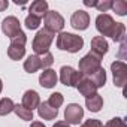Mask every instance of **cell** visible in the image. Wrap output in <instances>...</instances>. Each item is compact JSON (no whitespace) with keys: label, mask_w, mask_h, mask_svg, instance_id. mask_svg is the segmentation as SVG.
<instances>
[{"label":"cell","mask_w":127,"mask_h":127,"mask_svg":"<svg viewBox=\"0 0 127 127\" xmlns=\"http://www.w3.org/2000/svg\"><path fill=\"white\" fill-rule=\"evenodd\" d=\"M124 37H126V26L123 23H117L114 34H112V39L115 42H124Z\"/></svg>","instance_id":"obj_24"},{"label":"cell","mask_w":127,"mask_h":127,"mask_svg":"<svg viewBox=\"0 0 127 127\" xmlns=\"http://www.w3.org/2000/svg\"><path fill=\"white\" fill-rule=\"evenodd\" d=\"M63 102H64V97H63L61 93H52V94L49 96V99L46 100V103H48L51 108H54V109H58V108L63 105Z\"/></svg>","instance_id":"obj_23"},{"label":"cell","mask_w":127,"mask_h":127,"mask_svg":"<svg viewBox=\"0 0 127 127\" xmlns=\"http://www.w3.org/2000/svg\"><path fill=\"white\" fill-rule=\"evenodd\" d=\"M102 67V58L93 52H88L87 55H84L79 60V72L84 76H90L93 75L96 70H99Z\"/></svg>","instance_id":"obj_4"},{"label":"cell","mask_w":127,"mask_h":127,"mask_svg":"<svg viewBox=\"0 0 127 127\" xmlns=\"http://www.w3.org/2000/svg\"><path fill=\"white\" fill-rule=\"evenodd\" d=\"M108 49H109V43H108V40L105 39V37H102V36H94L93 39H91V51L90 52H93V54H96V55H99L100 58L108 52Z\"/></svg>","instance_id":"obj_13"},{"label":"cell","mask_w":127,"mask_h":127,"mask_svg":"<svg viewBox=\"0 0 127 127\" xmlns=\"http://www.w3.org/2000/svg\"><path fill=\"white\" fill-rule=\"evenodd\" d=\"M84 117V109L78 103H70L64 109V120L67 124H79Z\"/></svg>","instance_id":"obj_9"},{"label":"cell","mask_w":127,"mask_h":127,"mask_svg":"<svg viewBox=\"0 0 127 127\" xmlns=\"http://www.w3.org/2000/svg\"><path fill=\"white\" fill-rule=\"evenodd\" d=\"M24 24H26V27L29 30H37L39 26H40V20L33 17V15H27L26 20H24Z\"/></svg>","instance_id":"obj_26"},{"label":"cell","mask_w":127,"mask_h":127,"mask_svg":"<svg viewBox=\"0 0 127 127\" xmlns=\"http://www.w3.org/2000/svg\"><path fill=\"white\" fill-rule=\"evenodd\" d=\"M2 90H3V82H2V79H0V93H2Z\"/></svg>","instance_id":"obj_35"},{"label":"cell","mask_w":127,"mask_h":127,"mask_svg":"<svg viewBox=\"0 0 127 127\" xmlns=\"http://www.w3.org/2000/svg\"><path fill=\"white\" fill-rule=\"evenodd\" d=\"M52 127H70V124H67L66 121H57Z\"/></svg>","instance_id":"obj_32"},{"label":"cell","mask_w":127,"mask_h":127,"mask_svg":"<svg viewBox=\"0 0 127 127\" xmlns=\"http://www.w3.org/2000/svg\"><path fill=\"white\" fill-rule=\"evenodd\" d=\"M14 112L17 114V117H18L20 120H24V121H32V120H33V111L24 108L23 105H15Z\"/></svg>","instance_id":"obj_22"},{"label":"cell","mask_w":127,"mask_h":127,"mask_svg":"<svg viewBox=\"0 0 127 127\" xmlns=\"http://www.w3.org/2000/svg\"><path fill=\"white\" fill-rule=\"evenodd\" d=\"M84 78V75L78 70H75L72 66H63L60 69V81L66 87H78L79 81Z\"/></svg>","instance_id":"obj_5"},{"label":"cell","mask_w":127,"mask_h":127,"mask_svg":"<svg viewBox=\"0 0 127 127\" xmlns=\"http://www.w3.org/2000/svg\"><path fill=\"white\" fill-rule=\"evenodd\" d=\"M39 69H42V64H40V57L39 55H29L27 60L24 61V70L29 72V73H34L37 72Z\"/></svg>","instance_id":"obj_19"},{"label":"cell","mask_w":127,"mask_h":127,"mask_svg":"<svg viewBox=\"0 0 127 127\" xmlns=\"http://www.w3.org/2000/svg\"><path fill=\"white\" fill-rule=\"evenodd\" d=\"M112 76H114V85L123 88L127 82V66L124 61H114L111 64Z\"/></svg>","instance_id":"obj_8"},{"label":"cell","mask_w":127,"mask_h":127,"mask_svg":"<svg viewBox=\"0 0 127 127\" xmlns=\"http://www.w3.org/2000/svg\"><path fill=\"white\" fill-rule=\"evenodd\" d=\"M81 127H103V123L100 120H96V118H90L87 120Z\"/></svg>","instance_id":"obj_30"},{"label":"cell","mask_w":127,"mask_h":127,"mask_svg":"<svg viewBox=\"0 0 127 127\" xmlns=\"http://www.w3.org/2000/svg\"><path fill=\"white\" fill-rule=\"evenodd\" d=\"M29 15H33L36 18H43L45 14L48 12V2L45 0H34V2L30 5V9H29Z\"/></svg>","instance_id":"obj_15"},{"label":"cell","mask_w":127,"mask_h":127,"mask_svg":"<svg viewBox=\"0 0 127 127\" xmlns=\"http://www.w3.org/2000/svg\"><path fill=\"white\" fill-rule=\"evenodd\" d=\"M84 46V39L82 36L67 33V32H60L57 36V48L61 51H67V52H79Z\"/></svg>","instance_id":"obj_1"},{"label":"cell","mask_w":127,"mask_h":127,"mask_svg":"<svg viewBox=\"0 0 127 127\" xmlns=\"http://www.w3.org/2000/svg\"><path fill=\"white\" fill-rule=\"evenodd\" d=\"M112 9L117 15L124 17L127 14V3L124 0H115V2H112Z\"/></svg>","instance_id":"obj_25"},{"label":"cell","mask_w":127,"mask_h":127,"mask_svg":"<svg viewBox=\"0 0 127 127\" xmlns=\"http://www.w3.org/2000/svg\"><path fill=\"white\" fill-rule=\"evenodd\" d=\"M40 57V64H42V67L43 69H48L52 63H54V55L48 51V52H45L43 55H39Z\"/></svg>","instance_id":"obj_27"},{"label":"cell","mask_w":127,"mask_h":127,"mask_svg":"<svg viewBox=\"0 0 127 127\" xmlns=\"http://www.w3.org/2000/svg\"><path fill=\"white\" fill-rule=\"evenodd\" d=\"M78 91H79V94L81 96H84L85 99L87 97H90V96H93V94H96L97 93V88H96V85L87 78V76H84L81 81H79V84H78Z\"/></svg>","instance_id":"obj_16"},{"label":"cell","mask_w":127,"mask_h":127,"mask_svg":"<svg viewBox=\"0 0 127 127\" xmlns=\"http://www.w3.org/2000/svg\"><path fill=\"white\" fill-rule=\"evenodd\" d=\"M87 78L96 85V88H102V87L106 84V72H105L103 67H100L99 70H96L93 75H90V76H87Z\"/></svg>","instance_id":"obj_20"},{"label":"cell","mask_w":127,"mask_h":127,"mask_svg":"<svg viewBox=\"0 0 127 127\" xmlns=\"http://www.w3.org/2000/svg\"><path fill=\"white\" fill-rule=\"evenodd\" d=\"M115 24L117 23L114 21V18L109 14H100L96 18V29L102 34V37H105V36H111L112 37L114 30H115Z\"/></svg>","instance_id":"obj_7"},{"label":"cell","mask_w":127,"mask_h":127,"mask_svg":"<svg viewBox=\"0 0 127 127\" xmlns=\"http://www.w3.org/2000/svg\"><path fill=\"white\" fill-rule=\"evenodd\" d=\"M14 108H15V103L12 102V99H9V97L0 99V117H5V115L14 112Z\"/></svg>","instance_id":"obj_21"},{"label":"cell","mask_w":127,"mask_h":127,"mask_svg":"<svg viewBox=\"0 0 127 127\" xmlns=\"http://www.w3.org/2000/svg\"><path fill=\"white\" fill-rule=\"evenodd\" d=\"M2 30H3V33L9 37V39H12V37H15L20 32H23L21 30V24H20V20L17 18V17H6L5 20H3V23H2Z\"/></svg>","instance_id":"obj_10"},{"label":"cell","mask_w":127,"mask_h":127,"mask_svg":"<svg viewBox=\"0 0 127 127\" xmlns=\"http://www.w3.org/2000/svg\"><path fill=\"white\" fill-rule=\"evenodd\" d=\"M57 81H58V76H57L55 70H52V69H43V72L39 76V84L43 88H54Z\"/></svg>","instance_id":"obj_14"},{"label":"cell","mask_w":127,"mask_h":127,"mask_svg":"<svg viewBox=\"0 0 127 127\" xmlns=\"http://www.w3.org/2000/svg\"><path fill=\"white\" fill-rule=\"evenodd\" d=\"M96 8H97L99 12H106L108 9L112 8V0H103V2H97Z\"/></svg>","instance_id":"obj_29"},{"label":"cell","mask_w":127,"mask_h":127,"mask_svg":"<svg viewBox=\"0 0 127 127\" xmlns=\"http://www.w3.org/2000/svg\"><path fill=\"white\" fill-rule=\"evenodd\" d=\"M52 40H54V33L48 32L46 29H40L36 33V36L33 39V45H32L36 55H43L45 52H48Z\"/></svg>","instance_id":"obj_2"},{"label":"cell","mask_w":127,"mask_h":127,"mask_svg":"<svg viewBox=\"0 0 127 127\" xmlns=\"http://www.w3.org/2000/svg\"><path fill=\"white\" fill-rule=\"evenodd\" d=\"M85 106L91 112H99L103 108V97L99 93H96V94H93V96L85 99Z\"/></svg>","instance_id":"obj_17"},{"label":"cell","mask_w":127,"mask_h":127,"mask_svg":"<svg viewBox=\"0 0 127 127\" xmlns=\"http://www.w3.org/2000/svg\"><path fill=\"white\" fill-rule=\"evenodd\" d=\"M43 24H45L43 29L55 34L57 32H61L63 27H64V18L55 11H48L43 17Z\"/></svg>","instance_id":"obj_6"},{"label":"cell","mask_w":127,"mask_h":127,"mask_svg":"<svg viewBox=\"0 0 127 127\" xmlns=\"http://www.w3.org/2000/svg\"><path fill=\"white\" fill-rule=\"evenodd\" d=\"M37 114H39V117L43 118V120H54V118H57V115H58V109H54V108H51L46 102H43V103H40V105L37 106Z\"/></svg>","instance_id":"obj_18"},{"label":"cell","mask_w":127,"mask_h":127,"mask_svg":"<svg viewBox=\"0 0 127 127\" xmlns=\"http://www.w3.org/2000/svg\"><path fill=\"white\" fill-rule=\"evenodd\" d=\"M9 6V2H6V0H0V12H3L5 9H8Z\"/></svg>","instance_id":"obj_31"},{"label":"cell","mask_w":127,"mask_h":127,"mask_svg":"<svg viewBox=\"0 0 127 127\" xmlns=\"http://www.w3.org/2000/svg\"><path fill=\"white\" fill-rule=\"evenodd\" d=\"M30 127H45V126H43V124H42V123H39V121H33V123H32V126H30Z\"/></svg>","instance_id":"obj_34"},{"label":"cell","mask_w":127,"mask_h":127,"mask_svg":"<svg viewBox=\"0 0 127 127\" xmlns=\"http://www.w3.org/2000/svg\"><path fill=\"white\" fill-rule=\"evenodd\" d=\"M26 42H27V36L24 32H20L15 37H12L11 45L8 46V57L14 61L21 60L26 54Z\"/></svg>","instance_id":"obj_3"},{"label":"cell","mask_w":127,"mask_h":127,"mask_svg":"<svg viewBox=\"0 0 127 127\" xmlns=\"http://www.w3.org/2000/svg\"><path fill=\"white\" fill-rule=\"evenodd\" d=\"M103 127H127V126H126V123H124V120H123V118L115 117V118L109 120Z\"/></svg>","instance_id":"obj_28"},{"label":"cell","mask_w":127,"mask_h":127,"mask_svg":"<svg viewBox=\"0 0 127 127\" xmlns=\"http://www.w3.org/2000/svg\"><path fill=\"white\" fill-rule=\"evenodd\" d=\"M84 5H85V6H91V8H96L97 2H96V0H91V2H88V0H85V2H84Z\"/></svg>","instance_id":"obj_33"},{"label":"cell","mask_w":127,"mask_h":127,"mask_svg":"<svg viewBox=\"0 0 127 127\" xmlns=\"http://www.w3.org/2000/svg\"><path fill=\"white\" fill-rule=\"evenodd\" d=\"M70 26L75 30H87L88 26H90V15H88V12H85L82 9L75 11L73 15L70 17Z\"/></svg>","instance_id":"obj_11"},{"label":"cell","mask_w":127,"mask_h":127,"mask_svg":"<svg viewBox=\"0 0 127 127\" xmlns=\"http://www.w3.org/2000/svg\"><path fill=\"white\" fill-rule=\"evenodd\" d=\"M24 108L33 111V109H37V106L40 105V96L37 91L34 90H27L24 94H23V103H21Z\"/></svg>","instance_id":"obj_12"}]
</instances>
